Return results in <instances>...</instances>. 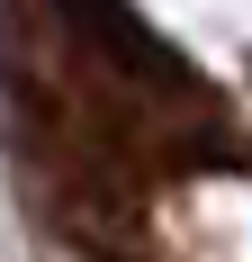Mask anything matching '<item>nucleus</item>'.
<instances>
[{
    "label": "nucleus",
    "mask_w": 252,
    "mask_h": 262,
    "mask_svg": "<svg viewBox=\"0 0 252 262\" xmlns=\"http://www.w3.org/2000/svg\"><path fill=\"white\" fill-rule=\"evenodd\" d=\"M54 18L72 27L81 54H99L108 73H126L135 91H162V100H198V81H189V63H180L162 36H153L126 0H54Z\"/></svg>",
    "instance_id": "f257e3e1"
}]
</instances>
